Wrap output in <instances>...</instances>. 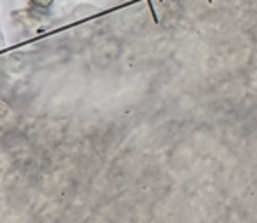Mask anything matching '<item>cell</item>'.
<instances>
[{"mask_svg":"<svg viewBox=\"0 0 257 223\" xmlns=\"http://www.w3.org/2000/svg\"><path fill=\"white\" fill-rule=\"evenodd\" d=\"M208 2H212V0H208Z\"/></svg>","mask_w":257,"mask_h":223,"instance_id":"1","label":"cell"}]
</instances>
